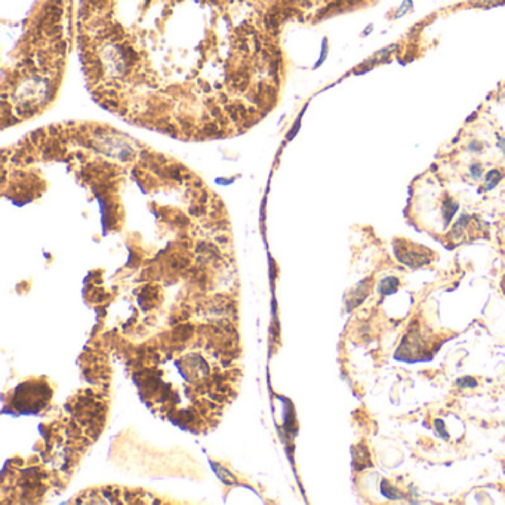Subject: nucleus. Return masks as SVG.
Masks as SVG:
<instances>
[{
	"mask_svg": "<svg viewBox=\"0 0 505 505\" xmlns=\"http://www.w3.org/2000/svg\"><path fill=\"white\" fill-rule=\"evenodd\" d=\"M394 253L401 264L412 268L428 266L432 261L430 251H427L425 248H419L412 243H407L406 240L394 242Z\"/></svg>",
	"mask_w": 505,
	"mask_h": 505,
	"instance_id": "nucleus-1",
	"label": "nucleus"
},
{
	"mask_svg": "<svg viewBox=\"0 0 505 505\" xmlns=\"http://www.w3.org/2000/svg\"><path fill=\"white\" fill-rule=\"evenodd\" d=\"M458 209H460V203L453 197L447 196L445 199V202H443V209H442V212H443V225L445 227H447L450 224V221L453 220V217L458 212Z\"/></svg>",
	"mask_w": 505,
	"mask_h": 505,
	"instance_id": "nucleus-2",
	"label": "nucleus"
},
{
	"mask_svg": "<svg viewBox=\"0 0 505 505\" xmlns=\"http://www.w3.org/2000/svg\"><path fill=\"white\" fill-rule=\"evenodd\" d=\"M399 279L394 277V276H388L386 279H382L379 284H378V291L382 297H387V295H393L397 292L399 289Z\"/></svg>",
	"mask_w": 505,
	"mask_h": 505,
	"instance_id": "nucleus-3",
	"label": "nucleus"
},
{
	"mask_svg": "<svg viewBox=\"0 0 505 505\" xmlns=\"http://www.w3.org/2000/svg\"><path fill=\"white\" fill-rule=\"evenodd\" d=\"M504 178V174L501 169H490L489 172L485 175V181H483V190L485 191H490L493 190L501 181Z\"/></svg>",
	"mask_w": 505,
	"mask_h": 505,
	"instance_id": "nucleus-4",
	"label": "nucleus"
},
{
	"mask_svg": "<svg viewBox=\"0 0 505 505\" xmlns=\"http://www.w3.org/2000/svg\"><path fill=\"white\" fill-rule=\"evenodd\" d=\"M381 492H382V495L386 498H388V499H400V498H403V495H400L397 492V489H394L388 482H382L381 483Z\"/></svg>",
	"mask_w": 505,
	"mask_h": 505,
	"instance_id": "nucleus-5",
	"label": "nucleus"
},
{
	"mask_svg": "<svg viewBox=\"0 0 505 505\" xmlns=\"http://www.w3.org/2000/svg\"><path fill=\"white\" fill-rule=\"evenodd\" d=\"M468 171H470V175H471L473 179H475V181L482 178V175H483V166H482L480 162H474V163L470 164Z\"/></svg>",
	"mask_w": 505,
	"mask_h": 505,
	"instance_id": "nucleus-6",
	"label": "nucleus"
},
{
	"mask_svg": "<svg viewBox=\"0 0 505 505\" xmlns=\"http://www.w3.org/2000/svg\"><path fill=\"white\" fill-rule=\"evenodd\" d=\"M456 384L461 388H474V387H477V381L471 376H464V378H460L456 381Z\"/></svg>",
	"mask_w": 505,
	"mask_h": 505,
	"instance_id": "nucleus-7",
	"label": "nucleus"
},
{
	"mask_svg": "<svg viewBox=\"0 0 505 505\" xmlns=\"http://www.w3.org/2000/svg\"><path fill=\"white\" fill-rule=\"evenodd\" d=\"M411 8H412V0H404L403 3H401V6L397 9V12L394 14V18L397 19V18H401V16L404 15L407 11H411Z\"/></svg>",
	"mask_w": 505,
	"mask_h": 505,
	"instance_id": "nucleus-8",
	"label": "nucleus"
},
{
	"mask_svg": "<svg viewBox=\"0 0 505 505\" xmlns=\"http://www.w3.org/2000/svg\"><path fill=\"white\" fill-rule=\"evenodd\" d=\"M434 428H436V431H437L443 439H449V434L446 432L445 422H443L442 419H436V421H434Z\"/></svg>",
	"mask_w": 505,
	"mask_h": 505,
	"instance_id": "nucleus-9",
	"label": "nucleus"
},
{
	"mask_svg": "<svg viewBox=\"0 0 505 505\" xmlns=\"http://www.w3.org/2000/svg\"><path fill=\"white\" fill-rule=\"evenodd\" d=\"M482 150H483V144H482L480 141H477V139L471 141V142L468 144V151H473V153H480Z\"/></svg>",
	"mask_w": 505,
	"mask_h": 505,
	"instance_id": "nucleus-10",
	"label": "nucleus"
},
{
	"mask_svg": "<svg viewBox=\"0 0 505 505\" xmlns=\"http://www.w3.org/2000/svg\"><path fill=\"white\" fill-rule=\"evenodd\" d=\"M498 147L502 150V153H504L505 156V138H501L499 135H498Z\"/></svg>",
	"mask_w": 505,
	"mask_h": 505,
	"instance_id": "nucleus-11",
	"label": "nucleus"
},
{
	"mask_svg": "<svg viewBox=\"0 0 505 505\" xmlns=\"http://www.w3.org/2000/svg\"><path fill=\"white\" fill-rule=\"evenodd\" d=\"M372 29H373V26H372V24H369V26H368V29H366V30L363 31V36H368V34L371 33Z\"/></svg>",
	"mask_w": 505,
	"mask_h": 505,
	"instance_id": "nucleus-12",
	"label": "nucleus"
},
{
	"mask_svg": "<svg viewBox=\"0 0 505 505\" xmlns=\"http://www.w3.org/2000/svg\"><path fill=\"white\" fill-rule=\"evenodd\" d=\"M475 117H477V113H473V114H471L470 117H467V122H471V120H474Z\"/></svg>",
	"mask_w": 505,
	"mask_h": 505,
	"instance_id": "nucleus-13",
	"label": "nucleus"
},
{
	"mask_svg": "<svg viewBox=\"0 0 505 505\" xmlns=\"http://www.w3.org/2000/svg\"><path fill=\"white\" fill-rule=\"evenodd\" d=\"M498 5H505V0H501L499 3H495V5H492V6H498Z\"/></svg>",
	"mask_w": 505,
	"mask_h": 505,
	"instance_id": "nucleus-14",
	"label": "nucleus"
}]
</instances>
